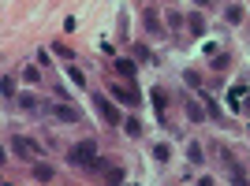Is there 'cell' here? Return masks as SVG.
<instances>
[{
	"label": "cell",
	"mask_w": 250,
	"mask_h": 186,
	"mask_svg": "<svg viewBox=\"0 0 250 186\" xmlns=\"http://www.w3.org/2000/svg\"><path fill=\"white\" fill-rule=\"evenodd\" d=\"M67 164L71 167H86V171H101V156H97V145L94 142H79L67 149Z\"/></svg>",
	"instance_id": "6da1fadb"
},
{
	"label": "cell",
	"mask_w": 250,
	"mask_h": 186,
	"mask_svg": "<svg viewBox=\"0 0 250 186\" xmlns=\"http://www.w3.org/2000/svg\"><path fill=\"white\" fill-rule=\"evenodd\" d=\"M49 119H60V123H83V112L75 104H60V101H45V112Z\"/></svg>",
	"instance_id": "7a4b0ae2"
},
{
	"label": "cell",
	"mask_w": 250,
	"mask_h": 186,
	"mask_svg": "<svg viewBox=\"0 0 250 186\" xmlns=\"http://www.w3.org/2000/svg\"><path fill=\"white\" fill-rule=\"evenodd\" d=\"M8 149H11L15 156H19V160H38V156H42V145L34 142V138H22V134H15V138H11V142H8Z\"/></svg>",
	"instance_id": "3957f363"
},
{
	"label": "cell",
	"mask_w": 250,
	"mask_h": 186,
	"mask_svg": "<svg viewBox=\"0 0 250 186\" xmlns=\"http://www.w3.org/2000/svg\"><path fill=\"white\" fill-rule=\"evenodd\" d=\"M94 104H97V112H101V119H104V123H124V119H120V112H116V104L108 101L104 93H97V97H94Z\"/></svg>",
	"instance_id": "277c9868"
},
{
	"label": "cell",
	"mask_w": 250,
	"mask_h": 186,
	"mask_svg": "<svg viewBox=\"0 0 250 186\" xmlns=\"http://www.w3.org/2000/svg\"><path fill=\"white\" fill-rule=\"evenodd\" d=\"M97 175L104 179V186H124V167H120V164H112V160H104Z\"/></svg>",
	"instance_id": "5b68a950"
},
{
	"label": "cell",
	"mask_w": 250,
	"mask_h": 186,
	"mask_svg": "<svg viewBox=\"0 0 250 186\" xmlns=\"http://www.w3.org/2000/svg\"><path fill=\"white\" fill-rule=\"evenodd\" d=\"M108 93H112V97H116V101H120V104H135V108H138V104H142V93H138L135 86H112V90H108Z\"/></svg>",
	"instance_id": "8992f818"
},
{
	"label": "cell",
	"mask_w": 250,
	"mask_h": 186,
	"mask_svg": "<svg viewBox=\"0 0 250 186\" xmlns=\"http://www.w3.org/2000/svg\"><path fill=\"white\" fill-rule=\"evenodd\" d=\"M142 22H146V30L153 34V37H165V26H161V15H157L153 8H146V11H142Z\"/></svg>",
	"instance_id": "52a82bcc"
},
{
	"label": "cell",
	"mask_w": 250,
	"mask_h": 186,
	"mask_svg": "<svg viewBox=\"0 0 250 186\" xmlns=\"http://www.w3.org/2000/svg\"><path fill=\"white\" fill-rule=\"evenodd\" d=\"M15 104H19V108H26V112H38V115L45 112V101H38L34 93H19V97H15Z\"/></svg>",
	"instance_id": "ba28073f"
},
{
	"label": "cell",
	"mask_w": 250,
	"mask_h": 186,
	"mask_svg": "<svg viewBox=\"0 0 250 186\" xmlns=\"http://www.w3.org/2000/svg\"><path fill=\"white\" fill-rule=\"evenodd\" d=\"M0 90H4V101H15V97H19V93H15V78H11V74H4V78H0Z\"/></svg>",
	"instance_id": "9c48e42d"
},
{
	"label": "cell",
	"mask_w": 250,
	"mask_h": 186,
	"mask_svg": "<svg viewBox=\"0 0 250 186\" xmlns=\"http://www.w3.org/2000/svg\"><path fill=\"white\" fill-rule=\"evenodd\" d=\"M153 108L165 115V108H168V93H165V86H157V90H153Z\"/></svg>",
	"instance_id": "30bf717a"
},
{
	"label": "cell",
	"mask_w": 250,
	"mask_h": 186,
	"mask_svg": "<svg viewBox=\"0 0 250 186\" xmlns=\"http://www.w3.org/2000/svg\"><path fill=\"white\" fill-rule=\"evenodd\" d=\"M187 115H190V119H194V123H206V112H202V104L194 101V97H190V101H187Z\"/></svg>",
	"instance_id": "8fae6325"
},
{
	"label": "cell",
	"mask_w": 250,
	"mask_h": 186,
	"mask_svg": "<svg viewBox=\"0 0 250 186\" xmlns=\"http://www.w3.org/2000/svg\"><path fill=\"white\" fill-rule=\"evenodd\" d=\"M52 175H56V171H52L49 164H34V179H38V183H52Z\"/></svg>",
	"instance_id": "7c38bea8"
},
{
	"label": "cell",
	"mask_w": 250,
	"mask_h": 186,
	"mask_svg": "<svg viewBox=\"0 0 250 186\" xmlns=\"http://www.w3.org/2000/svg\"><path fill=\"white\" fill-rule=\"evenodd\" d=\"M116 71L124 74V78H135V63L131 60H116Z\"/></svg>",
	"instance_id": "4fadbf2b"
},
{
	"label": "cell",
	"mask_w": 250,
	"mask_h": 186,
	"mask_svg": "<svg viewBox=\"0 0 250 186\" xmlns=\"http://www.w3.org/2000/svg\"><path fill=\"white\" fill-rule=\"evenodd\" d=\"M190 34H194V37L206 34V19H202V15H190Z\"/></svg>",
	"instance_id": "5bb4252c"
},
{
	"label": "cell",
	"mask_w": 250,
	"mask_h": 186,
	"mask_svg": "<svg viewBox=\"0 0 250 186\" xmlns=\"http://www.w3.org/2000/svg\"><path fill=\"white\" fill-rule=\"evenodd\" d=\"M124 130L131 138H138V134H142V123H138V119H124Z\"/></svg>",
	"instance_id": "9a60e30c"
},
{
	"label": "cell",
	"mask_w": 250,
	"mask_h": 186,
	"mask_svg": "<svg viewBox=\"0 0 250 186\" xmlns=\"http://www.w3.org/2000/svg\"><path fill=\"white\" fill-rule=\"evenodd\" d=\"M153 156H157V160H168V156H172V149H168V145L161 142V145H157V149H153Z\"/></svg>",
	"instance_id": "2e32d148"
},
{
	"label": "cell",
	"mask_w": 250,
	"mask_h": 186,
	"mask_svg": "<svg viewBox=\"0 0 250 186\" xmlns=\"http://www.w3.org/2000/svg\"><path fill=\"white\" fill-rule=\"evenodd\" d=\"M224 15H228V22H239V19H243V8H235V4H231Z\"/></svg>",
	"instance_id": "e0dca14e"
},
{
	"label": "cell",
	"mask_w": 250,
	"mask_h": 186,
	"mask_svg": "<svg viewBox=\"0 0 250 186\" xmlns=\"http://www.w3.org/2000/svg\"><path fill=\"white\" fill-rule=\"evenodd\" d=\"M187 156H190V164H202V149H198V145H190Z\"/></svg>",
	"instance_id": "ac0fdd59"
},
{
	"label": "cell",
	"mask_w": 250,
	"mask_h": 186,
	"mask_svg": "<svg viewBox=\"0 0 250 186\" xmlns=\"http://www.w3.org/2000/svg\"><path fill=\"white\" fill-rule=\"evenodd\" d=\"M22 74H26V82H38V78H42V71H38V67H26Z\"/></svg>",
	"instance_id": "d6986e66"
},
{
	"label": "cell",
	"mask_w": 250,
	"mask_h": 186,
	"mask_svg": "<svg viewBox=\"0 0 250 186\" xmlns=\"http://www.w3.org/2000/svg\"><path fill=\"white\" fill-rule=\"evenodd\" d=\"M135 52H138V56H142V60H149V63H153V52H149L146 45H135Z\"/></svg>",
	"instance_id": "ffe728a7"
},
{
	"label": "cell",
	"mask_w": 250,
	"mask_h": 186,
	"mask_svg": "<svg viewBox=\"0 0 250 186\" xmlns=\"http://www.w3.org/2000/svg\"><path fill=\"white\" fill-rule=\"evenodd\" d=\"M71 82H75V86H83V82H86V74L79 71V67H71Z\"/></svg>",
	"instance_id": "44dd1931"
},
{
	"label": "cell",
	"mask_w": 250,
	"mask_h": 186,
	"mask_svg": "<svg viewBox=\"0 0 250 186\" xmlns=\"http://www.w3.org/2000/svg\"><path fill=\"white\" fill-rule=\"evenodd\" d=\"M194 4H213V0H194Z\"/></svg>",
	"instance_id": "7402d4cb"
}]
</instances>
